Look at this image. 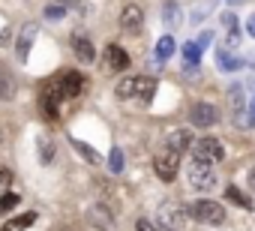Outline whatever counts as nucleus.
<instances>
[{
  "label": "nucleus",
  "mask_w": 255,
  "mask_h": 231,
  "mask_svg": "<svg viewBox=\"0 0 255 231\" xmlns=\"http://www.w3.org/2000/svg\"><path fill=\"white\" fill-rule=\"evenodd\" d=\"M117 99H138L144 105H150L153 93H156V81L147 78V75H135V78H123L117 87H114Z\"/></svg>",
  "instance_id": "f257e3e1"
},
{
  "label": "nucleus",
  "mask_w": 255,
  "mask_h": 231,
  "mask_svg": "<svg viewBox=\"0 0 255 231\" xmlns=\"http://www.w3.org/2000/svg\"><path fill=\"white\" fill-rule=\"evenodd\" d=\"M189 216L204 222V225H222L225 222V207L213 198H198L189 204Z\"/></svg>",
  "instance_id": "f03ea898"
},
{
  "label": "nucleus",
  "mask_w": 255,
  "mask_h": 231,
  "mask_svg": "<svg viewBox=\"0 0 255 231\" xmlns=\"http://www.w3.org/2000/svg\"><path fill=\"white\" fill-rule=\"evenodd\" d=\"M186 177H189V186H192V189H198V192H207V189H213V186L219 183V177H216L213 165H204V162H195V159L189 162Z\"/></svg>",
  "instance_id": "7ed1b4c3"
},
{
  "label": "nucleus",
  "mask_w": 255,
  "mask_h": 231,
  "mask_svg": "<svg viewBox=\"0 0 255 231\" xmlns=\"http://www.w3.org/2000/svg\"><path fill=\"white\" fill-rule=\"evenodd\" d=\"M180 156L183 153H177L174 147H162L159 153H156V159H153V168H156V174H159V180H174L177 177V168H180Z\"/></svg>",
  "instance_id": "20e7f679"
},
{
  "label": "nucleus",
  "mask_w": 255,
  "mask_h": 231,
  "mask_svg": "<svg viewBox=\"0 0 255 231\" xmlns=\"http://www.w3.org/2000/svg\"><path fill=\"white\" fill-rule=\"evenodd\" d=\"M225 153H222V144L216 141V138H198L195 144H192V159L195 162H204V165H213V162H219Z\"/></svg>",
  "instance_id": "39448f33"
},
{
  "label": "nucleus",
  "mask_w": 255,
  "mask_h": 231,
  "mask_svg": "<svg viewBox=\"0 0 255 231\" xmlns=\"http://www.w3.org/2000/svg\"><path fill=\"white\" fill-rule=\"evenodd\" d=\"M60 102H63L60 81L45 84V90H42V96H39V108L45 111V117H48V120H57V108H60Z\"/></svg>",
  "instance_id": "423d86ee"
},
{
  "label": "nucleus",
  "mask_w": 255,
  "mask_h": 231,
  "mask_svg": "<svg viewBox=\"0 0 255 231\" xmlns=\"http://www.w3.org/2000/svg\"><path fill=\"white\" fill-rule=\"evenodd\" d=\"M189 120H192L195 126L207 129V126H213V123L219 120V111H216L210 102H195V105L189 108Z\"/></svg>",
  "instance_id": "0eeeda50"
},
{
  "label": "nucleus",
  "mask_w": 255,
  "mask_h": 231,
  "mask_svg": "<svg viewBox=\"0 0 255 231\" xmlns=\"http://www.w3.org/2000/svg\"><path fill=\"white\" fill-rule=\"evenodd\" d=\"M141 24H144V9H141L138 3H129V6H123V12H120V27H123V30L135 33Z\"/></svg>",
  "instance_id": "6e6552de"
},
{
  "label": "nucleus",
  "mask_w": 255,
  "mask_h": 231,
  "mask_svg": "<svg viewBox=\"0 0 255 231\" xmlns=\"http://www.w3.org/2000/svg\"><path fill=\"white\" fill-rule=\"evenodd\" d=\"M183 219H186L183 207H174V204H162V210H159V222H162V228L174 231V228H180V225H183Z\"/></svg>",
  "instance_id": "1a4fd4ad"
},
{
  "label": "nucleus",
  "mask_w": 255,
  "mask_h": 231,
  "mask_svg": "<svg viewBox=\"0 0 255 231\" xmlns=\"http://www.w3.org/2000/svg\"><path fill=\"white\" fill-rule=\"evenodd\" d=\"M228 102H231V114L237 117V123L243 126V111H246V93H243V84H234L228 90Z\"/></svg>",
  "instance_id": "9d476101"
},
{
  "label": "nucleus",
  "mask_w": 255,
  "mask_h": 231,
  "mask_svg": "<svg viewBox=\"0 0 255 231\" xmlns=\"http://www.w3.org/2000/svg\"><path fill=\"white\" fill-rule=\"evenodd\" d=\"M72 51H75V57L84 60V63H90V60L96 57V48H93V42H90L84 33H75V36H72Z\"/></svg>",
  "instance_id": "9b49d317"
},
{
  "label": "nucleus",
  "mask_w": 255,
  "mask_h": 231,
  "mask_svg": "<svg viewBox=\"0 0 255 231\" xmlns=\"http://www.w3.org/2000/svg\"><path fill=\"white\" fill-rule=\"evenodd\" d=\"M60 90H63V99H72V96H78L84 90V78L78 72H66L60 78Z\"/></svg>",
  "instance_id": "f8f14e48"
},
{
  "label": "nucleus",
  "mask_w": 255,
  "mask_h": 231,
  "mask_svg": "<svg viewBox=\"0 0 255 231\" xmlns=\"http://www.w3.org/2000/svg\"><path fill=\"white\" fill-rule=\"evenodd\" d=\"M105 63H108V69H126V66H129V54H126L120 45H108L105 48Z\"/></svg>",
  "instance_id": "ddd939ff"
},
{
  "label": "nucleus",
  "mask_w": 255,
  "mask_h": 231,
  "mask_svg": "<svg viewBox=\"0 0 255 231\" xmlns=\"http://www.w3.org/2000/svg\"><path fill=\"white\" fill-rule=\"evenodd\" d=\"M165 144H168V147H174L177 153H183V150H186V147L192 144V135H189L186 129H174V132H168Z\"/></svg>",
  "instance_id": "4468645a"
},
{
  "label": "nucleus",
  "mask_w": 255,
  "mask_h": 231,
  "mask_svg": "<svg viewBox=\"0 0 255 231\" xmlns=\"http://www.w3.org/2000/svg\"><path fill=\"white\" fill-rule=\"evenodd\" d=\"M15 96V78H12V72L6 69V66H0V99H12Z\"/></svg>",
  "instance_id": "2eb2a0df"
},
{
  "label": "nucleus",
  "mask_w": 255,
  "mask_h": 231,
  "mask_svg": "<svg viewBox=\"0 0 255 231\" xmlns=\"http://www.w3.org/2000/svg\"><path fill=\"white\" fill-rule=\"evenodd\" d=\"M33 33H36V24H27L21 30V39H18V60H27L30 54V42H33Z\"/></svg>",
  "instance_id": "dca6fc26"
},
{
  "label": "nucleus",
  "mask_w": 255,
  "mask_h": 231,
  "mask_svg": "<svg viewBox=\"0 0 255 231\" xmlns=\"http://www.w3.org/2000/svg\"><path fill=\"white\" fill-rule=\"evenodd\" d=\"M174 48H177V45H174V39H171V36H162V39L156 42V48H153V54H156V60L162 63V60H168V57L174 54Z\"/></svg>",
  "instance_id": "f3484780"
},
{
  "label": "nucleus",
  "mask_w": 255,
  "mask_h": 231,
  "mask_svg": "<svg viewBox=\"0 0 255 231\" xmlns=\"http://www.w3.org/2000/svg\"><path fill=\"white\" fill-rule=\"evenodd\" d=\"M216 60H219V69H222V72H237V69L243 66V60H237V57H234V54H228L225 48L216 54Z\"/></svg>",
  "instance_id": "a211bd4d"
},
{
  "label": "nucleus",
  "mask_w": 255,
  "mask_h": 231,
  "mask_svg": "<svg viewBox=\"0 0 255 231\" xmlns=\"http://www.w3.org/2000/svg\"><path fill=\"white\" fill-rule=\"evenodd\" d=\"M33 222H36V213H21V216L9 219V222L3 225V231H24V228L33 225Z\"/></svg>",
  "instance_id": "6ab92c4d"
},
{
  "label": "nucleus",
  "mask_w": 255,
  "mask_h": 231,
  "mask_svg": "<svg viewBox=\"0 0 255 231\" xmlns=\"http://www.w3.org/2000/svg\"><path fill=\"white\" fill-rule=\"evenodd\" d=\"M225 198H228V201H234V204H237V207H243V210H252V201H249L237 186H228V189H225Z\"/></svg>",
  "instance_id": "aec40b11"
},
{
  "label": "nucleus",
  "mask_w": 255,
  "mask_h": 231,
  "mask_svg": "<svg viewBox=\"0 0 255 231\" xmlns=\"http://www.w3.org/2000/svg\"><path fill=\"white\" fill-rule=\"evenodd\" d=\"M72 147H75V150H78V153H81V156H84V159L90 162V165H96V162H99V153H96V150H93L90 144H84V141L72 138Z\"/></svg>",
  "instance_id": "412c9836"
},
{
  "label": "nucleus",
  "mask_w": 255,
  "mask_h": 231,
  "mask_svg": "<svg viewBox=\"0 0 255 231\" xmlns=\"http://www.w3.org/2000/svg\"><path fill=\"white\" fill-rule=\"evenodd\" d=\"M183 60H186L189 66H195V63L201 60V48H198V42H183Z\"/></svg>",
  "instance_id": "4be33fe9"
},
{
  "label": "nucleus",
  "mask_w": 255,
  "mask_h": 231,
  "mask_svg": "<svg viewBox=\"0 0 255 231\" xmlns=\"http://www.w3.org/2000/svg\"><path fill=\"white\" fill-rule=\"evenodd\" d=\"M108 171H111V174H120V171H123V150H120V147H111V156H108Z\"/></svg>",
  "instance_id": "5701e85b"
},
{
  "label": "nucleus",
  "mask_w": 255,
  "mask_h": 231,
  "mask_svg": "<svg viewBox=\"0 0 255 231\" xmlns=\"http://www.w3.org/2000/svg\"><path fill=\"white\" fill-rule=\"evenodd\" d=\"M15 204H21V198H18L15 192L0 195V213H9V210H15Z\"/></svg>",
  "instance_id": "b1692460"
},
{
  "label": "nucleus",
  "mask_w": 255,
  "mask_h": 231,
  "mask_svg": "<svg viewBox=\"0 0 255 231\" xmlns=\"http://www.w3.org/2000/svg\"><path fill=\"white\" fill-rule=\"evenodd\" d=\"M39 150H42L39 162H42V165H48V162H51V156H54V144H51V141H39Z\"/></svg>",
  "instance_id": "393cba45"
},
{
  "label": "nucleus",
  "mask_w": 255,
  "mask_h": 231,
  "mask_svg": "<svg viewBox=\"0 0 255 231\" xmlns=\"http://www.w3.org/2000/svg\"><path fill=\"white\" fill-rule=\"evenodd\" d=\"M243 126L255 129V96H252V102H246V117H243Z\"/></svg>",
  "instance_id": "a878e982"
},
{
  "label": "nucleus",
  "mask_w": 255,
  "mask_h": 231,
  "mask_svg": "<svg viewBox=\"0 0 255 231\" xmlns=\"http://www.w3.org/2000/svg\"><path fill=\"white\" fill-rule=\"evenodd\" d=\"M165 24H177V3H174V0H168V3H165Z\"/></svg>",
  "instance_id": "bb28decb"
},
{
  "label": "nucleus",
  "mask_w": 255,
  "mask_h": 231,
  "mask_svg": "<svg viewBox=\"0 0 255 231\" xmlns=\"http://www.w3.org/2000/svg\"><path fill=\"white\" fill-rule=\"evenodd\" d=\"M210 39H213V33H210V30H201V33H198V39H195V42H198V48H201V51H204V48H207V45H210Z\"/></svg>",
  "instance_id": "cd10ccee"
},
{
  "label": "nucleus",
  "mask_w": 255,
  "mask_h": 231,
  "mask_svg": "<svg viewBox=\"0 0 255 231\" xmlns=\"http://www.w3.org/2000/svg\"><path fill=\"white\" fill-rule=\"evenodd\" d=\"M63 12H66L63 6H48V9H45V18H60Z\"/></svg>",
  "instance_id": "c85d7f7f"
},
{
  "label": "nucleus",
  "mask_w": 255,
  "mask_h": 231,
  "mask_svg": "<svg viewBox=\"0 0 255 231\" xmlns=\"http://www.w3.org/2000/svg\"><path fill=\"white\" fill-rule=\"evenodd\" d=\"M9 183H12V174L6 168H0V186H9Z\"/></svg>",
  "instance_id": "c756f323"
},
{
  "label": "nucleus",
  "mask_w": 255,
  "mask_h": 231,
  "mask_svg": "<svg viewBox=\"0 0 255 231\" xmlns=\"http://www.w3.org/2000/svg\"><path fill=\"white\" fill-rule=\"evenodd\" d=\"M138 231H156L150 219H138Z\"/></svg>",
  "instance_id": "7c9ffc66"
},
{
  "label": "nucleus",
  "mask_w": 255,
  "mask_h": 231,
  "mask_svg": "<svg viewBox=\"0 0 255 231\" xmlns=\"http://www.w3.org/2000/svg\"><path fill=\"white\" fill-rule=\"evenodd\" d=\"M246 33H249V36H255V12L246 18Z\"/></svg>",
  "instance_id": "2f4dec72"
},
{
  "label": "nucleus",
  "mask_w": 255,
  "mask_h": 231,
  "mask_svg": "<svg viewBox=\"0 0 255 231\" xmlns=\"http://www.w3.org/2000/svg\"><path fill=\"white\" fill-rule=\"evenodd\" d=\"M249 186H252V189H255V168H252V171H249Z\"/></svg>",
  "instance_id": "473e14b6"
},
{
  "label": "nucleus",
  "mask_w": 255,
  "mask_h": 231,
  "mask_svg": "<svg viewBox=\"0 0 255 231\" xmlns=\"http://www.w3.org/2000/svg\"><path fill=\"white\" fill-rule=\"evenodd\" d=\"M162 231H168V228H162Z\"/></svg>",
  "instance_id": "72a5a7b5"
}]
</instances>
